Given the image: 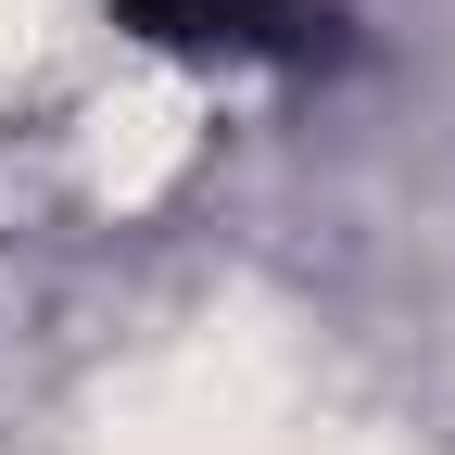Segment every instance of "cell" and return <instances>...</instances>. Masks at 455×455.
Wrapping results in <instances>:
<instances>
[{"label":"cell","instance_id":"1","mask_svg":"<svg viewBox=\"0 0 455 455\" xmlns=\"http://www.w3.org/2000/svg\"><path fill=\"white\" fill-rule=\"evenodd\" d=\"M127 26L164 51H215V64H304L329 51V0H127Z\"/></svg>","mask_w":455,"mask_h":455}]
</instances>
